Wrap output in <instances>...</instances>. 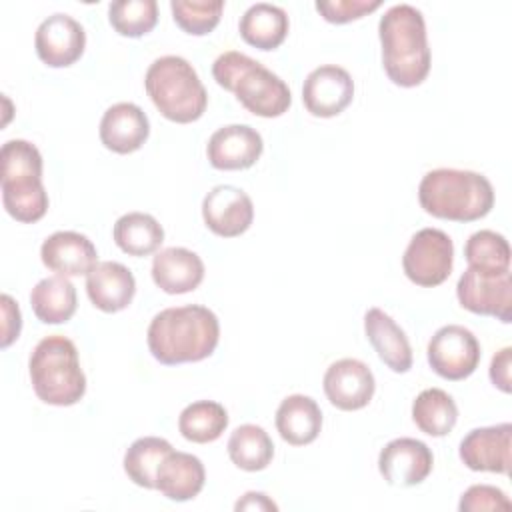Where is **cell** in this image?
I'll list each match as a JSON object with an SVG mask.
<instances>
[{"mask_svg":"<svg viewBox=\"0 0 512 512\" xmlns=\"http://www.w3.org/2000/svg\"><path fill=\"white\" fill-rule=\"evenodd\" d=\"M228 456L240 470L258 472L272 462L274 444L262 426L242 424L230 434Z\"/></svg>","mask_w":512,"mask_h":512,"instance_id":"obj_29","label":"cell"},{"mask_svg":"<svg viewBox=\"0 0 512 512\" xmlns=\"http://www.w3.org/2000/svg\"><path fill=\"white\" fill-rule=\"evenodd\" d=\"M456 296L462 308L494 316L504 324L512 322V278L510 272L486 276L468 268L456 284Z\"/></svg>","mask_w":512,"mask_h":512,"instance_id":"obj_10","label":"cell"},{"mask_svg":"<svg viewBox=\"0 0 512 512\" xmlns=\"http://www.w3.org/2000/svg\"><path fill=\"white\" fill-rule=\"evenodd\" d=\"M322 428V410L318 402L304 394L286 396L276 410V430L292 446L314 442Z\"/></svg>","mask_w":512,"mask_h":512,"instance_id":"obj_24","label":"cell"},{"mask_svg":"<svg viewBox=\"0 0 512 512\" xmlns=\"http://www.w3.org/2000/svg\"><path fill=\"white\" fill-rule=\"evenodd\" d=\"M468 268L486 276L510 272V244L494 230H478L464 244Z\"/></svg>","mask_w":512,"mask_h":512,"instance_id":"obj_31","label":"cell"},{"mask_svg":"<svg viewBox=\"0 0 512 512\" xmlns=\"http://www.w3.org/2000/svg\"><path fill=\"white\" fill-rule=\"evenodd\" d=\"M28 372L32 388L44 404L72 406L86 392L78 350L66 336L52 334L42 338L30 354Z\"/></svg>","mask_w":512,"mask_h":512,"instance_id":"obj_6","label":"cell"},{"mask_svg":"<svg viewBox=\"0 0 512 512\" xmlns=\"http://www.w3.org/2000/svg\"><path fill=\"white\" fill-rule=\"evenodd\" d=\"M382 6L380 0H332V2H316V10L322 14L326 22L346 24L358 20Z\"/></svg>","mask_w":512,"mask_h":512,"instance_id":"obj_36","label":"cell"},{"mask_svg":"<svg viewBox=\"0 0 512 512\" xmlns=\"http://www.w3.org/2000/svg\"><path fill=\"white\" fill-rule=\"evenodd\" d=\"M86 294L98 310L108 314L120 312L136 294L134 274L120 262H98L86 274Z\"/></svg>","mask_w":512,"mask_h":512,"instance_id":"obj_19","label":"cell"},{"mask_svg":"<svg viewBox=\"0 0 512 512\" xmlns=\"http://www.w3.org/2000/svg\"><path fill=\"white\" fill-rule=\"evenodd\" d=\"M512 424H496L470 430L460 442V460L474 472H510Z\"/></svg>","mask_w":512,"mask_h":512,"instance_id":"obj_15","label":"cell"},{"mask_svg":"<svg viewBox=\"0 0 512 512\" xmlns=\"http://www.w3.org/2000/svg\"><path fill=\"white\" fill-rule=\"evenodd\" d=\"M460 512H478V510H512V502L508 496L490 484H474L470 486L458 504Z\"/></svg>","mask_w":512,"mask_h":512,"instance_id":"obj_35","label":"cell"},{"mask_svg":"<svg viewBox=\"0 0 512 512\" xmlns=\"http://www.w3.org/2000/svg\"><path fill=\"white\" fill-rule=\"evenodd\" d=\"M212 76L218 86L232 92L238 102L256 116L278 118L292 104L288 84L242 52L228 50L220 54L212 64Z\"/></svg>","mask_w":512,"mask_h":512,"instance_id":"obj_4","label":"cell"},{"mask_svg":"<svg viewBox=\"0 0 512 512\" xmlns=\"http://www.w3.org/2000/svg\"><path fill=\"white\" fill-rule=\"evenodd\" d=\"M412 420L424 434L440 438L450 434L456 426L458 406L448 392L426 388L412 402Z\"/></svg>","mask_w":512,"mask_h":512,"instance_id":"obj_28","label":"cell"},{"mask_svg":"<svg viewBox=\"0 0 512 512\" xmlns=\"http://www.w3.org/2000/svg\"><path fill=\"white\" fill-rule=\"evenodd\" d=\"M0 306H2V338H0V346L8 348L20 336L22 316H20L18 304L8 294H2Z\"/></svg>","mask_w":512,"mask_h":512,"instance_id":"obj_37","label":"cell"},{"mask_svg":"<svg viewBox=\"0 0 512 512\" xmlns=\"http://www.w3.org/2000/svg\"><path fill=\"white\" fill-rule=\"evenodd\" d=\"M228 426V412L214 400H198L188 404L178 418V430L188 442L208 444L222 436Z\"/></svg>","mask_w":512,"mask_h":512,"instance_id":"obj_30","label":"cell"},{"mask_svg":"<svg viewBox=\"0 0 512 512\" xmlns=\"http://www.w3.org/2000/svg\"><path fill=\"white\" fill-rule=\"evenodd\" d=\"M262 150V136L248 124L218 128L206 146L208 160L216 170H246L256 164Z\"/></svg>","mask_w":512,"mask_h":512,"instance_id":"obj_17","label":"cell"},{"mask_svg":"<svg viewBox=\"0 0 512 512\" xmlns=\"http://www.w3.org/2000/svg\"><path fill=\"white\" fill-rule=\"evenodd\" d=\"M116 246L130 256H148L164 242V230L158 220L146 212H128L120 216L112 230Z\"/></svg>","mask_w":512,"mask_h":512,"instance_id":"obj_27","label":"cell"},{"mask_svg":"<svg viewBox=\"0 0 512 512\" xmlns=\"http://www.w3.org/2000/svg\"><path fill=\"white\" fill-rule=\"evenodd\" d=\"M40 258L44 266L60 276H82L98 264V252L92 240L80 232L60 230L42 242Z\"/></svg>","mask_w":512,"mask_h":512,"instance_id":"obj_18","label":"cell"},{"mask_svg":"<svg viewBox=\"0 0 512 512\" xmlns=\"http://www.w3.org/2000/svg\"><path fill=\"white\" fill-rule=\"evenodd\" d=\"M150 134V122L144 110L132 102L110 106L100 120V140L116 154L136 152Z\"/></svg>","mask_w":512,"mask_h":512,"instance_id":"obj_20","label":"cell"},{"mask_svg":"<svg viewBox=\"0 0 512 512\" xmlns=\"http://www.w3.org/2000/svg\"><path fill=\"white\" fill-rule=\"evenodd\" d=\"M206 470L198 456L188 452H168L156 472V490L174 502H186L204 488Z\"/></svg>","mask_w":512,"mask_h":512,"instance_id":"obj_22","label":"cell"},{"mask_svg":"<svg viewBox=\"0 0 512 512\" xmlns=\"http://www.w3.org/2000/svg\"><path fill=\"white\" fill-rule=\"evenodd\" d=\"M34 46L38 58L50 68L72 66L86 46V32L78 20L68 14H52L40 22Z\"/></svg>","mask_w":512,"mask_h":512,"instance_id":"obj_12","label":"cell"},{"mask_svg":"<svg viewBox=\"0 0 512 512\" xmlns=\"http://www.w3.org/2000/svg\"><path fill=\"white\" fill-rule=\"evenodd\" d=\"M174 22L192 36L210 34L222 16V0H172L170 2Z\"/></svg>","mask_w":512,"mask_h":512,"instance_id":"obj_34","label":"cell"},{"mask_svg":"<svg viewBox=\"0 0 512 512\" xmlns=\"http://www.w3.org/2000/svg\"><path fill=\"white\" fill-rule=\"evenodd\" d=\"M234 510H258V512H264V510H278L276 502H272L264 492H246L236 504H234Z\"/></svg>","mask_w":512,"mask_h":512,"instance_id":"obj_39","label":"cell"},{"mask_svg":"<svg viewBox=\"0 0 512 512\" xmlns=\"http://www.w3.org/2000/svg\"><path fill=\"white\" fill-rule=\"evenodd\" d=\"M432 452L416 438L390 440L378 456V470L390 486H416L432 472Z\"/></svg>","mask_w":512,"mask_h":512,"instance_id":"obj_16","label":"cell"},{"mask_svg":"<svg viewBox=\"0 0 512 512\" xmlns=\"http://www.w3.org/2000/svg\"><path fill=\"white\" fill-rule=\"evenodd\" d=\"M202 218L208 230L222 238L244 234L254 220L250 196L230 184L214 186L202 200Z\"/></svg>","mask_w":512,"mask_h":512,"instance_id":"obj_13","label":"cell"},{"mask_svg":"<svg viewBox=\"0 0 512 512\" xmlns=\"http://www.w3.org/2000/svg\"><path fill=\"white\" fill-rule=\"evenodd\" d=\"M220 324L216 314L200 304H186L158 312L146 334L150 354L166 366L200 362L216 350Z\"/></svg>","mask_w":512,"mask_h":512,"instance_id":"obj_1","label":"cell"},{"mask_svg":"<svg viewBox=\"0 0 512 512\" xmlns=\"http://www.w3.org/2000/svg\"><path fill=\"white\" fill-rule=\"evenodd\" d=\"M428 364L446 380H464L480 364V344L476 336L460 326L448 324L434 332L428 342Z\"/></svg>","mask_w":512,"mask_h":512,"instance_id":"obj_9","label":"cell"},{"mask_svg":"<svg viewBox=\"0 0 512 512\" xmlns=\"http://www.w3.org/2000/svg\"><path fill=\"white\" fill-rule=\"evenodd\" d=\"M418 200L424 212L454 222L484 218L494 206L490 180L472 170L436 168L424 174L418 186Z\"/></svg>","mask_w":512,"mask_h":512,"instance_id":"obj_3","label":"cell"},{"mask_svg":"<svg viewBox=\"0 0 512 512\" xmlns=\"http://www.w3.org/2000/svg\"><path fill=\"white\" fill-rule=\"evenodd\" d=\"M354 98V80L336 64L314 68L302 86V102L312 116L332 118L344 112Z\"/></svg>","mask_w":512,"mask_h":512,"instance_id":"obj_11","label":"cell"},{"mask_svg":"<svg viewBox=\"0 0 512 512\" xmlns=\"http://www.w3.org/2000/svg\"><path fill=\"white\" fill-rule=\"evenodd\" d=\"M0 186L6 212L24 224L38 222L48 210L42 184V154L28 140H8L0 150Z\"/></svg>","mask_w":512,"mask_h":512,"instance_id":"obj_5","label":"cell"},{"mask_svg":"<svg viewBox=\"0 0 512 512\" xmlns=\"http://www.w3.org/2000/svg\"><path fill=\"white\" fill-rule=\"evenodd\" d=\"M30 304L44 324L68 322L76 312V288L66 276H48L32 288Z\"/></svg>","mask_w":512,"mask_h":512,"instance_id":"obj_26","label":"cell"},{"mask_svg":"<svg viewBox=\"0 0 512 512\" xmlns=\"http://www.w3.org/2000/svg\"><path fill=\"white\" fill-rule=\"evenodd\" d=\"M108 20L120 36L140 38L158 22L156 0H116L108 6Z\"/></svg>","mask_w":512,"mask_h":512,"instance_id":"obj_33","label":"cell"},{"mask_svg":"<svg viewBox=\"0 0 512 512\" xmlns=\"http://www.w3.org/2000/svg\"><path fill=\"white\" fill-rule=\"evenodd\" d=\"M510 366H512V348L510 346L502 348L500 352H496L492 356L490 380L498 390H502L506 394H510V390H512V386H510Z\"/></svg>","mask_w":512,"mask_h":512,"instance_id":"obj_38","label":"cell"},{"mask_svg":"<svg viewBox=\"0 0 512 512\" xmlns=\"http://www.w3.org/2000/svg\"><path fill=\"white\" fill-rule=\"evenodd\" d=\"M288 14L284 8L268 2L252 4L240 18V36L258 50H274L288 36Z\"/></svg>","mask_w":512,"mask_h":512,"instance_id":"obj_25","label":"cell"},{"mask_svg":"<svg viewBox=\"0 0 512 512\" xmlns=\"http://www.w3.org/2000/svg\"><path fill=\"white\" fill-rule=\"evenodd\" d=\"M144 86L158 112L178 124L198 120L208 106L204 84L182 56L156 58L146 70Z\"/></svg>","mask_w":512,"mask_h":512,"instance_id":"obj_7","label":"cell"},{"mask_svg":"<svg viewBox=\"0 0 512 512\" xmlns=\"http://www.w3.org/2000/svg\"><path fill=\"white\" fill-rule=\"evenodd\" d=\"M454 264V244L438 228H422L412 238L402 256V268L410 282L434 288L448 280Z\"/></svg>","mask_w":512,"mask_h":512,"instance_id":"obj_8","label":"cell"},{"mask_svg":"<svg viewBox=\"0 0 512 512\" xmlns=\"http://www.w3.org/2000/svg\"><path fill=\"white\" fill-rule=\"evenodd\" d=\"M378 36L388 78L402 88L422 84L430 72V48L422 12L410 4L390 6L380 18Z\"/></svg>","mask_w":512,"mask_h":512,"instance_id":"obj_2","label":"cell"},{"mask_svg":"<svg viewBox=\"0 0 512 512\" xmlns=\"http://www.w3.org/2000/svg\"><path fill=\"white\" fill-rule=\"evenodd\" d=\"M152 280L166 294L192 292L204 280V262L188 248H164L152 260Z\"/></svg>","mask_w":512,"mask_h":512,"instance_id":"obj_21","label":"cell"},{"mask_svg":"<svg viewBox=\"0 0 512 512\" xmlns=\"http://www.w3.org/2000/svg\"><path fill=\"white\" fill-rule=\"evenodd\" d=\"M322 386L330 404L346 412L368 406L376 390L372 370L356 358H342L330 364Z\"/></svg>","mask_w":512,"mask_h":512,"instance_id":"obj_14","label":"cell"},{"mask_svg":"<svg viewBox=\"0 0 512 512\" xmlns=\"http://www.w3.org/2000/svg\"><path fill=\"white\" fill-rule=\"evenodd\" d=\"M168 452H172V444L164 438H138L124 454V472L136 486L156 490V472Z\"/></svg>","mask_w":512,"mask_h":512,"instance_id":"obj_32","label":"cell"},{"mask_svg":"<svg viewBox=\"0 0 512 512\" xmlns=\"http://www.w3.org/2000/svg\"><path fill=\"white\" fill-rule=\"evenodd\" d=\"M364 332L378 358L398 374L412 368V348L404 330L380 308H370L364 316Z\"/></svg>","mask_w":512,"mask_h":512,"instance_id":"obj_23","label":"cell"}]
</instances>
